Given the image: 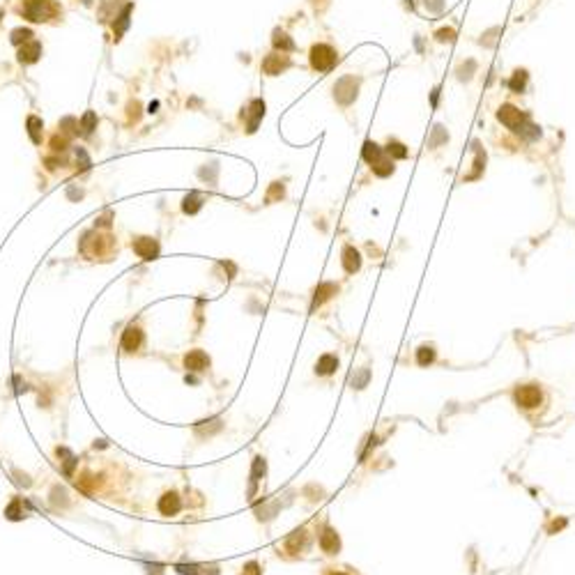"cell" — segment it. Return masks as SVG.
Segmentation results:
<instances>
[{"instance_id":"8d00e7d4","label":"cell","mask_w":575,"mask_h":575,"mask_svg":"<svg viewBox=\"0 0 575 575\" xmlns=\"http://www.w3.org/2000/svg\"><path fill=\"white\" fill-rule=\"evenodd\" d=\"M276 198H283V184H278V182H274V184H272V189H269V194H267V200H269V203H272V200H276Z\"/></svg>"},{"instance_id":"f35d334b","label":"cell","mask_w":575,"mask_h":575,"mask_svg":"<svg viewBox=\"0 0 575 575\" xmlns=\"http://www.w3.org/2000/svg\"><path fill=\"white\" fill-rule=\"evenodd\" d=\"M177 568V573H182V575H198V566H184V564H180V566H175Z\"/></svg>"},{"instance_id":"74e56055","label":"cell","mask_w":575,"mask_h":575,"mask_svg":"<svg viewBox=\"0 0 575 575\" xmlns=\"http://www.w3.org/2000/svg\"><path fill=\"white\" fill-rule=\"evenodd\" d=\"M81 159V171H88L90 168V159H88V154H85V150H76V161H79Z\"/></svg>"},{"instance_id":"7402d4cb","label":"cell","mask_w":575,"mask_h":575,"mask_svg":"<svg viewBox=\"0 0 575 575\" xmlns=\"http://www.w3.org/2000/svg\"><path fill=\"white\" fill-rule=\"evenodd\" d=\"M385 157V150L380 148V145H375V143H371V140H368L366 145H364V159H366L368 163H375V161H380V159Z\"/></svg>"},{"instance_id":"3957f363","label":"cell","mask_w":575,"mask_h":575,"mask_svg":"<svg viewBox=\"0 0 575 575\" xmlns=\"http://www.w3.org/2000/svg\"><path fill=\"white\" fill-rule=\"evenodd\" d=\"M336 60H339V56H336V51L329 46V44H316V46L311 49V65H313V69L329 71V69H334Z\"/></svg>"},{"instance_id":"60d3db41","label":"cell","mask_w":575,"mask_h":575,"mask_svg":"<svg viewBox=\"0 0 575 575\" xmlns=\"http://www.w3.org/2000/svg\"><path fill=\"white\" fill-rule=\"evenodd\" d=\"M561 527H566V520H555V522L550 524V532H557V529H561Z\"/></svg>"},{"instance_id":"30bf717a","label":"cell","mask_w":575,"mask_h":575,"mask_svg":"<svg viewBox=\"0 0 575 575\" xmlns=\"http://www.w3.org/2000/svg\"><path fill=\"white\" fill-rule=\"evenodd\" d=\"M184 368L186 371H196V373L205 371V368H209V357L203 350H191L184 357Z\"/></svg>"},{"instance_id":"7c38bea8","label":"cell","mask_w":575,"mask_h":575,"mask_svg":"<svg viewBox=\"0 0 575 575\" xmlns=\"http://www.w3.org/2000/svg\"><path fill=\"white\" fill-rule=\"evenodd\" d=\"M182 509V501L177 497V492H166V495L159 499V511L161 515H177Z\"/></svg>"},{"instance_id":"ab89813d","label":"cell","mask_w":575,"mask_h":575,"mask_svg":"<svg viewBox=\"0 0 575 575\" xmlns=\"http://www.w3.org/2000/svg\"><path fill=\"white\" fill-rule=\"evenodd\" d=\"M437 39H440V42H451V39H453V30H440V33H437Z\"/></svg>"},{"instance_id":"8fae6325","label":"cell","mask_w":575,"mask_h":575,"mask_svg":"<svg viewBox=\"0 0 575 575\" xmlns=\"http://www.w3.org/2000/svg\"><path fill=\"white\" fill-rule=\"evenodd\" d=\"M39 56H42V44L35 42V39L26 42L23 46L19 49V62H26V65H30V62H37Z\"/></svg>"},{"instance_id":"4dcf8cb0","label":"cell","mask_w":575,"mask_h":575,"mask_svg":"<svg viewBox=\"0 0 575 575\" xmlns=\"http://www.w3.org/2000/svg\"><path fill=\"white\" fill-rule=\"evenodd\" d=\"M433 359H435V350H433L430 345H421V348L417 350V364L419 366H428Z\"/></svg>"},{"instance_id":"e0dca14e","label":"cell","mask_w":575,"mask_h":575,"mask_svg":"<svg viewBox=\"0 0 575 575\" xmlns=\"http://www.w3.org/2000/svg\"><path fill=\"white\" fill-rule=\"evenodd\" d=\"M339 368V359L336 354H322L316 364V373L318 375H331V373Z\"/></svg>"},{"instance_id":"5b68a950","label":"cell","mask_w":575,"mask_h":575,"mask_svg":"<svg viewBox=\"0 0 575 575\" xmlns=\"http://www.w3.org/2000/svg\"><path fill=\"white\" fill-rule=\"evenodd\" d=\"M357 88H359V81L354 79V76H345V79H341L339 83H336V88H334L336 102L343 104V106L352 104L354 97H357Z\"/></svg>"},{"instance_id":"f1b7e54d","label":"cell","mask_w":575,"mask_h":575,"mask_svg":"<svg viewBox=\"0 0 575 575\" xmlns=\"http://www.w3.org/2000/svg\"><path fill=\"white\" fill-rule=\"evenodd\" d=\"M94 127H97V115H94L92 111H88L83 117H81V134L90 136L94 131Z\"/></svg>"},{"instance_id":"4fadbf2b","label":"cell","mask_w":575,"mask_h":575,"mask_svg":"<svg viewBox=\"0 0 575 575\" xmlns=\"http://www.w3.org/2000/svg\"><path fill=\"white\" fill-rule=\"evenodd\" d=\"M339 293V285L336 283H320V285L316 288V295H313V304H311V311H316L320 304H325L327 299L331 297V295Z\"/></svg>"},{"instance_id":"f546056e","label":"cell","mask_w":575,"mask_h":575,"mask_svg":"<svg viewBox=\"0 0 575 575\" xmlns=\"http://www.w3.org/2000/svg\"><path fill=\"white\" fill-rule=\"evenodd\" d=\"M385 154H389V157H394V159H405L408 157V150H405V145L398 143V140H389V145L385 148Z\"/></svg>"},{"instance_id":"8992f818","label":"cell","mask_w":575,"mask_h":575,"mask_svg":"<svg viewBox=\"0 0 575 575\" xmlns=\"http://www.w3.org/2000/svg\"><path fill=\"white\" fill-rule=\"evenodd\" d=\"M497 117H499V122H504V125L509 127V129H513V131H520V129L524 127V122H529L524 113H520L518 108H515V106H509V104L499 108Z\"/></svg>"},{"instance_id":"5bb4252c","label":"cell","mask_w":575,"mask_h":575,"mask_svg":"<svg viewBox=\"0 0 575 575\" xmlns=\"http://www.w3.org/2000/svg\"><path fill=\"white\" fill-rule=\"evenodd\" d=\"M320 547L327 552V555H336V552H339L341 541H339V534H336L331 527H325V532L320 534Z\"/></svg>"},{"instance_id":"d6986e66","label":"cell","mask_w":575,"mask_h":575,"mask_svg":"<svg viewBox=\"0 0 575 575\" xmlns=\"http://www.w3.org/2000/svg\"><path fill=\"white\" fill-rule=\"evenodd\" d=\"M272 44H274V49H276V51H281V53H288V51H293V49H295L293 39L288 37V35L283 33V30H274Z\"/></svg>"},{"instance_id":"9a60e30c","label":"cell","mask_w":575,"mask_h":575,"mask_svg":"<svg viewBox=\"0 0 575 575\" xmlns=\"http://www.w3.org/2000/svg\"><path fill=\"white\" fill-rule=\"evenodd\" d=\"M343 267L348 274H354L359 267H362V255L354 246H345L343 249Z\"/></svg>"},{"instance_id":"1f68e13d","label":"cell","mask_w":575,"mask_h":575,"mask_svg":"<svg viewBox=\"0 0 575 575\" xmlns=\"http://www.w3.org/2000/svg\"><path fill=\"white\" fill-rule=\"evenodd\" d=\"M12 44H26V42H30V39H33V30H28V28H16V30H12Z\"/></svg>"},{"instance_id":"ffe728a7","label":"cell","mask_w":575,"mask_h":575,"mask_svg":"<svg viewBox=\"0 0 575 575\" xmlns=\"http://www.w3.org/2000/svg\"><path fill=\"white\" fill-rule=\"evenodd\" d=\"M304 541H306V532H304V529H297L295 534H290V536H288V541H285L288 552L297 555V552L304 547Z\"/></svg>"},{"instance_id":"83f0119b","label":"cell","mask_w":575,"mask_h":575,"mask_svg":"<svg viewBox=\"0 0 575 575\" xmlns=\"http://www.w3.org/2000/svg\"><path fill=\"white\" fill-rule=\"evenodd\" d=\"M129 12H131V5H127L125 10H122V14L117 16V26H113V33H115V39L122 37V33H125V28L129 26Z\"/></svg>"},{"instance_id":"ba28073f","label":"cell","mask_w":575,"mask_h":575,"mask_svg":"<svg viewBox=\"0 0 575 575\" xmlns=\"http://www.w3.org/2000/svg\"><path fill=\"white\" fill-rule=\"evenodd\" d=\"M288 67H290V58H288L285 53H272V56H267L262 60V71L267 76L281 74V71L288 69Z\"/></svg>"},{"instance_id":"2e32d148","label":"cell","mask_w":575,"mask_h":575,"mask_svg":"<svg viewBox=\"0 0 575 575\" xmlns=\"http://www.w3.org/2000/svg\"><path fill=\"white\" fill-rule=\"evenodd\" d=\"M265 115V102L262 99H255V102H251V106H249V134H253L255 131V127H258V122H260V117Z\"/></svg>"},{"instance_id":"484cf974","label":"cell","mask_w":575,"mask_h":575,"mask_svg":"<svg viewBox=\"0 0 575 575\" xmlns=\"http://www.w3.org/2000/svg\"><path fill=\"white\" fill-rule=\"evenodd\" d=\"M200 207H203V198H200L198 194H189L184 198V203H182V209H184L186 214H196Z\"/></svg>"},{"instance_id":"e575fe53","label":"cell","mask_w":575,"mask_h":575,"mask_svg":"<svg viewBox=\"0 0 575 575\" xmlns=\"http://www.w3.org/2000/svg\"><path fill=\"white\" fill-rule=\"evenodd\" d=\"M51 148H53V152H65V150H67V136H65V134L53 136Z\"/></svg>"},{"instance_id":"836d02e7","label":"cell","mask_w":575,"mask_h":575,"mask_svg":"<svg viewBox=\"0 0 575 575\" xmlns=\"http://www.w3.org/2000/svg\"><path fill=\"white\" fill-rule=\"evenodd\" d=\"M79 127H81V122H76L74 117H65V120L60 122V131H62L65 136L76 134V131H79Z\"/></svg>"},{"instance_id":"cb8c5ba5","label":"cell","mask_w":575,"mask_h":575,"mask_svg":"<svg viewBox=\"0 0 575 575\" xmlns=\"http://www.w3.org/2000/svg\"><path fill=\"white\" fill-rule=\"evenodd\" d=\"M371 168L375 171V175L387 177V175H391V173H394V159H391V157H382L380 161H375Z\"/></svg>"},{"instance_id":"ee69618b","label":"cell","mask_w":575,"mask_h":575,"mask_svg":"<svg viewBox=\"0 0 575 575\" xmlns=\"http://www.w3.org/2000/svg\"><path fill=\"white\" fill-rule=\"evenodd\" d=\"M327 575H345V573H339V570H329Z\"/></svg>"},{"instance_id":"52a82bcc","label":"cell","mask_w":575,"mask_h":575,"mask_svg":"<svg viewBox=\"0 0 575 575\" xmlns=\"http://www.w3.org/2000/svg\"><path fill=\"white\" fill-rule=\"evenodd\" d=\"M134 251L136 255H140L143 260H154L159 258V251H161V246H159L157 239H152V237H138V239H134Z\"/></svg>"},{"instance_id":"b9f144b4","label":"cell","mask_w":575,"mask_h":575,"mask_svg":"<svg viewBox=\"0 0 575 575\" xmlns=\"http://www.w3.org/2000/svg\"><path fill=\"white\" fill-rule=\"evenodd\" d=\"M148 570H150V575H163L159 566H148Z\"/></svg>"},{"instance_id":"44dd1931","label":"cell","mask_w":575,"mask_h":575,"mask_svg":"<svg viewBox=\"0 0 575 575\" xmlns=\"http://www.w3.org/2000/svg\"><path fill=\"white\" fill-rule=\"evenodd\" d=\"M221 428H223L221 419H209V421H198V423H196V433H198L200 437H203V435H212V433L221 430Z\"/></svg>"},{"instance_id":"603a6c76","label":"cell","mask_w":575,"mask_h":575,"mask_svg":"<svg viewBox=\"0 0 575 575\" xmlns=\"http://www.w3.org/2000/svg\"><path fill=\"white\" fill-rule=\"evenodd\" d=\"M42 120H39L37 115H30L28 117V134H30V138H33V143L35 145H39L42 143Z\"/></svg>"},{"instance_id":"9c48e42d","label":"cell","mask_w":575,"mask_h":575,"mask_svg":"<svg viewBox=\"0 0 575 575\" xmlns=\"http://www.w3.org/2000/svg\"><path fill=\"white\" fill-rule=\"evenodd\" d=\"M120 345H122L125 352H136V350H140V345H143V331H140L136 325H129L125 329V334H122Z\"/></svg>"},{"instance_id":"4316f807","label":"cell","mask_w":575,"mask_h":575,"mask_svg":"<svg viewBox=\"0 0 575 575\" xmlns=\"http://www.w3.org/2000/svg\"><path fill=\"white\" fill-rule=\"evenodd\" d=\"M5 515H7L10 520H21V518H26L23 501H21V499H12V504L5 509Z\"/></svg>"},{"instance_id":"6da1fadb","label":"cell","mask_w":575,"mask_h":575,"mask_svg":"<svg viewBox=\"0 0 575 575\" xmlns=\"http://www.w3.org/2000/svg\"><path fill=\"white\" fill-rule=\"evenodd\" d=\"M115 249V239L108 235H99V232H85L81 239V251L88 255L90 260H108V255Z\"/></svg>"},{"instance_id":"277c9868","label":"cell","mask_w":575,"mask_h":575,"mask_svg":"<svg viewBox=\"0 0 575 575\" xmlns=\"http://www.w3.org/2000/svg\"><path fill=\"white\" fill-rule=\"evenodd\" d=\"M541 389L536 385H524V387H518L515 389V403L524 410H534L541 405Z\"/></svg>"},{"instance_id":"d4e9b609","label":"cell","mask_w":575,"mask_h":575,"mask_svg":"<svg viewBox=\"0 0 575 575\" xmlns=\"http://www.w3.org/2000/svg\"><path fill=\"white\" fill-rule=\"evenodd\" d=\"M524 85H527V71L524 69L513 71V76H511V81H509V88L513 90V92H522Z\"/></svg>"},{"instance_id":"d590c367","label":"cell","mask_w":575,"mask_h":575,"mask_svg":"<svg viewBox=\"0 0 575 575\" xmlns=\"http://www.w3.org/2000/svg\"><path fill=\"white\" fill-rule=\"evenodd\" d=\"M242 575H262V570H260V564H258V561H249V564L242 568Z\"/></svg>"},{"instance_id":"d6a6232c","label":"cell","mask_w":575,"mask_h":575,"mask_svg":"<svg viewBox=\"0 0 575 575\" xmlns=\"http://www.w3.org/2000/svg\"><path fill=\"white\" fill-rule=\"evenodd\" d=\"M56 453H58V458H65V460H62V463H65V472H67V474H71V469H74V465H76V458L69 453V451L65 449V446H60V449H58Z\"/></svg>"},{"instance_id":"ac0fdd59","label":"cell","mask_w":575,"mask_h":575,"mask_svg":"<svg viewBox=\"0 0 575 575\" xmlns=\"http://www.w3.org/2000/svg\"><path fill=\"white\" fill-rule=\"evenodd\" d=\"M265 472H267V463H265V458L255 456V458H253V469H251V488H249V495H253L255 483H258L260 478L265 476Z\"/></svg>"},{"instance_id":"7bdbcfd3","label":"cell","mask_w":575,"mask_h":575,"mask_svg":"<svg viewBox=\"0 0 575 575\" xmlns=\"http://www.w3.org/2000/svg\"><path fill=\"white\" fill-rule=\"evenodd\" d=\"M157 108H159V104H157V102H152V104H150V113H154V111H157Z\"/></svg>"},{"instance_id":"7a4b0ae2","label":"cell","mask_w":575,"mask_h":575,"mask_svg":"<svg viewBox=\"0 0 575 575\" xmlns=\"http://www.w3.org/2000/svg\"><path fill=\"white\" fill-rule=\"evenodd\" d=\"M21 14H23V19H28V21L42 23V21L56 19V16L60 14V7H58L56 0H23Z\"/></svg>"}]
</instances>
